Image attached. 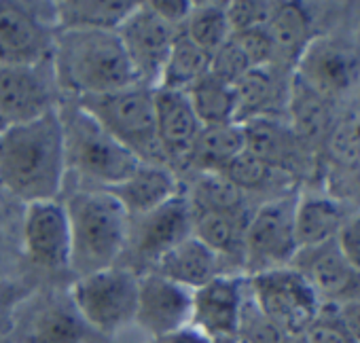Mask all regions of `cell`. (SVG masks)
Segmentation results:
<instances>
[{"mask_svg":"<svg viewBox=\"0 0 360 343\" xmlns=\"http://www.w3.org/2000/svg\"><path fill=\"white\" fill-rule=\"evenodd\" d=\"M276 11V3L265 0H233L227 3V20L233 32H244L252 28H265Z\"/></svg>","mask_w":360,"mask_h":343,"instance_id":"37","label":"cell"},{"mask_svg":"<svg viewBox=\"0 0 360 343\" xmlns=\"http://www.w3.org/2000/svg\"><path fill=\"white\" fill-rule=\"evenodd\" d=\"M176 32V28L167 26L161 18L155 15L146 3H138L129 18L119 26L117 34L138 83L157 87Z\"/></svg>","mask_w":360,"mask_h":343,"instance_id":"12","label":"cell"},{"mask_svg":"<svg viewBox=\"0 0 360 343\" xmlns=\"http://www.w3.org/2000/svg\"><path fill=\"white\" fill-rule=\"evenodd\" d=\"M193 219L195 210L189 198L180 193L157 210L140 219H131L125 252H129L134 261L153 269L167 250L193 235Z\"/></svg>","mask_w":360,"mask_h":343,"instance_id":"10","label":"cell"},{"mask_svg":"<svg viewBox=\"0 0 360 343\" xmlns=\"http://www.w3.org/2000/svg\"><path fill=\"white\" fill-rule=\"evenodd\" d=\"M70 225V271L77 278L119 265L131 219L108 189L72 193L64 204Z\"/></svg>","mask_w":360,"mask_h":343,"instance_id":"3","label":"cell"},{"mask_svg":"<svg viewBox=\"0 0 360 343\" xmlns=\"http://www.w3.org/2000/svg\"><path fill=\"white\" fill-rule=\"evenodd\" d=\"M238 341L240 343H295V337L288 335L284 328H280L276 322H271L267 316H263L248 295L242 311Z\"/></svg>","mask_w":360,"mask_h":343,"instance_id":"35","label":"cell"},{"mask_svg":"<svg viewBox=\"0 0 360 343\" xmlns=\"http://www.w3.org/2000/svg\"><path fill=\"white\" fill-rule=\"evenodd\" d=\"M108 191L121 202L129 219H140L183 193L174 169L159 163H140L123 183Z\"/></svg>","mask_w":360,"mask_h":343,"instance_id":"20","label":"cell"},{"mask_svg":"<svg viewBox=\"0 0 360 343\" xmlns=\"http://www.w3.org/2000/svg\"><path fill=\"white\" fill-rule=\"evenodd\" d=\"M280 68H252L236 85V123L259 117H278L280 106L286 108L288 81H282Z\"/></svg>","mask_w":360,"mask_h":343,"instance_id":"23","label":"cell"},{"mask_svg":"<svg viewBox=\"0 0 360 343\" xmlns=\"http://www.w3.org/2000/svg\"><path fill=\"white\" fill-rule=\"evenodd\" d=\"M244 148V129L240 123L204 125L187 157V165L195 172H223Z\"/></svg>","mask_w":360,"mask_h":343,"instance_id":"28","label":"cell"},{"mask_svg":"<svg viewBox=\"0 0 360 343\" xmlns=\"http://www.w3.org/2000/svg\"><path fill=\"white\" fill-rule=\"evenodd\" d=\"M24 297H26L24 286L9 280H0V335H7L13 330Z\"/></svg>","mask_w":360,"mask_h":343,"instance_id":"40","label":"cell"},{"mask_svg":"<svg viewBox=\"0 0 360 343\" xmlns=\"http://www.w3.org/2000/svg\"><path fill=\"white\" fill-rule=\"evenodd\" d=\"M290 267L309 282L322 303L341 305L360 297V271L347 263L337 240L299 248Z\"/></svg>","mask_w":360,"mask_h":343,"instance_id":"17","label":"cell"},{"mask_svg":"<svg viewBox=\"0 0 360 343\" xmlns=\"http://www.w3.org/2000/svg\"><path fill=\"white\" fill-rule=\"evenodd\" d=\"M347 214L335 198L326 195H297L295 206V235L299 248H311L337 238Z\"/></svg>","mask_w":360,"mask_h":343,"instance_id":"27","label":"cell"},{"mask_svg":"<svg viewBox=\"0 0 360 343\" xmlns=\"http://www.w3.org/2000/svg\"><path fill=\"white\" fill-rule=\"evenodd\" d=\"M150 343H214V341L210 337H206L200 328L189 324V326H183L178 330L165 332L161 337H153Z\"/></svg>","mask_w":360,"mask_h":343,"instance_id":"44","label":"cell"},{"mask_svg":"<svg viewBox=\"0 0 360 343\" xmlns=\"http://www.w3.org/2000/svg\"><path fill=\"white\" fill-rule=\"evenodd\" d=\"M32 7L0 0V64H41L51 60L58 28Z\"/></svg>","mask_w":360,"mask_h":343,"instance_id":"11","label":"cell"},{"mask_svg":"<svg viewBox=\"0 0 360 343\" xmlns=\"http://www.w3.org/2000/svg\"><path fill=\"white\" fill-rule=\"evenodd\" d=\"M267 32L276 49V68L284 72L297 66L301 53L314 41L311 18L299 3H276Z\"/></svg>","mask_w":360,"mask_h":343,"instance_id":"26","label":"cell"},{"mask_svg":"<svg viewBox=\"0 0 360 343\" xmlns=\"http://www.w3.org/2000/svg\"><path fill=\"white\" fill-rule=\"evenodd\" d=\"M138 7L134 0H60L53 5L58 30L117 32Z\"/></svg>","mask_w":360,"mask_h":343,"instance_id":"25","label":"cell"},{"mask_svg":"<svg viewBox=\"0 0 360 343\" xmlns=\"http://www.w3.org/2000/svg\"><path fill=\"white\" fill-rule=\"evenodd\" d=\"M286 112V123L305 150L318 146L333 131V102L303 83L295 72L288 83Z\"/></svg>","mask_w":360,"mask_h":343,"instance_id":"22","label":"cell"},{"mask_svg":"<svg viewBox=\"0 0 360 343\" xmlns=\"http://www.w3.org/2000/svg\"><path fill=\"white\" fill-rule=\"evenodd\" d=\"M335 240H337L343 257L347 259V263L356 271H360V208L356 212L347 214V219Z\"/></svg>","mask_w":360,"mask_h":343,"instance_id":"41","label":"cell"},{"mask_svg":"<svg viewBox=\"0 0 360 343\" xmlns=\"http://www.w3.org/2000/svg\"><path fill=\"white\" fill-rule=\"evenodd\" d=\"M248 216H229L214 212H195L193 235L223 259L240 257L244 261V231Z\"/></svg>","mask_w":360,"mask_h":343,"instance_id":"31","label":"cell"},{"mask_svg":"<svg viewBox=\"0 0 360 343\" xmlns=\"http://www.w3.org/2000/svg\"><path fill=\"white\" fill-rule=\"evenodd\" d=\"M248 70H252V66L248 64L246 56L240 51L233 39H229L223 47H219L210 58V75H214L217 79L229 85H236Z\"/></svg>","mask_w":360,"mask_h":343,"instance_id":"39","label":"cell"},{"mask_svg":"<svg viewBox=\"0 0 360 343\" xmlns=\"http://www.w3.org/2000/svg\"><path fill=\"white\" fill-rule=\"evenodd\" d=\"M22 238L32 265L47 271L70 267V225L64 204L58 200L26 204Z\"/></svg>","mask_w":360,"mask_h":343,"instance_id":"15","label":"cell"},{"mask_svg":"<svg viewBox=\"0 0 360 343\" xmlns=\"http://www.w3.org/2000/svg\"><path fill=\"white\" fill-rule=\"evenodd\" d=\"M297 195H280L248 216L244 231V265L252 273L288 267L299 250L295 235Z\"/></svg>","mask_w":360,"mask_h":343,"instance_id":"7","label":"cell"},{"mask_svg":"<svg viewBox=\"0 0 360 343\" xmlns=\"http://www.w3.org/2000/svg\"><path fill=\"white\" fill-rule=\"evenodd\" d=\"M208 72H210V53H206L200 45H195L183 30H178L157 87L187 93Z\"/></svg>","mask_w":360,"mask_h":343,"instance_id":"29","label":"cell"},{"mask_svg":"<svg viewBox=\"0 0 360 343\" xmlns=\"http://www.w3.org/2000/svg\"><path fill=\"white\" fill-rule=\"evenodd\" d=\"M180 30L212 58V53L231 39L227 3H193L191 13Z\"/></svg>","mask_w":360,"mask_h":343,"instance_id":"33","label":"cell"},{"mask_svg":"<svg viewBox=\"0 0 360 343\" xmlns=\"http://www.w3.org/2000/svg\"><path fill=\"white\" fill-rule=\"evenodd\" d=\"M223 174L244 193L250 191H265L276 183L278 174H284V172H278L274 167H269L267 163H263L259 157H255L252 153H248L246 148L227 163V167L223 169Z\"/></svg>","mask_w":360,"mask_h":343,"instance_id":"34","label":"cell"},{"mask_svg":"<svg viewBox=\"0 0 360 343\" xmlns=\"http://www.w3.org/2000/svg\"><path fill=\"white\" fill-rule=\"evenodd\" d=\"M77 102L142 163L167 165L157 140L155 87L134 83L112 93L77 98Z\"/></svg>","mask_w":360,"mask_h":343,"instance_id":"5","label":"cell"},{"mask_svg":"<svg viewBox=\"0 0 360 343\" xmlns=\"http://www.w3.org/2000/svg\"><path fill=\"white\" fill-rule=\"evenodd\" d=\"M295 75L326 100L347 93L360 75V58L347 43L314 37L301 53Z\"/></svg>","mask_w":360,"mask_h":343,"instance_id":"14","label":"cell"},{"mask_svg":"<svg viewBox=\"0 0 360 343\" xmlns=\"http://www.w3.org/2000/svg\"><path fill=\"white\" fill-rule=\"evenodd\" d=\"M140 273L131 267H108L77 278L68 297L87 326L102 335H115L134 322Z\"/></svg>","mask_w":360,"mask_h":343,"instance_id":"6","label":"cell"},{"mask_svg":"<svg viewBox=\"0 0 360 343\" xmlns=\"http://www.w3.org/2000/svg\"><path fill=\"white\" fill-rule=\"evenodd\" d=\"M187 198L195 212L244 216L246 193L238 189L223 172H198V179L193 181Z\"/></svg>","mask_w":360,"mask_h":343,"instance_id":"30","label":"cell"},{"mask_svg":"<svg viewBox=\"0 0 360 343\" xmlns=\"http://www.w3.org/2000/svg\"><path fill=\"white\" fill-rule=\"evenodd\" d=\"M193 110L202 125H225L236 123V89L233 85L217 79L214 75L202 77L187 91Z\"/></svg>","mask_w":360,"mask_h":343,"instance_id":"32","label":"cell"},{"mask_svg":"<svg viewBox=\"0 0 360 343\" xmlns=\"http://www.w3.org/2000/svg\"><path fill=\"white\" fill-rule=\"evenodd\" d=\"M248 295L263 316L297 337L320 311L322 301L309 282L290 265L252 273Z\"/></svg>","mask_w":360,"mask_h":343,"instance_id":"8","label":"cell"},{"mask_svg":"<svg viewBox=\"0 0 360 343\" xmlns=\"http://www.w3.org/2000/svg\"><path fill=\"white\" fill-rule=\"evenodd\" d=\"M58 115L68 169H75L79 176L100 185V189H110L123 183L142 163L87 110H83L77 100L70 98L60 102Z\"/></svg>","mask_w":360,"mask_h":343,"instance_id":"4","label":"cell"},{"mask_svg":"<svg viewBox=\"0 0 360 343\" xmlns=\"http://www.w3.org/2000/svg\"><path fill=\"white\" fill-rule=\"evenodd\" d=\"M295 343H356L339 320L337 307L322 303L316 318L295 337Z\"/></svg>","mask_w":360,"mask_h":343,"instance_id":"36","label":"cell"},{"mask_svg":"<svg viewBox=\"0 0 360 343\" xmlns=\"http://www.w3.org/2000/svg\"><path fill=\"white\" fill-rule=\"evenodd\" d=\"M189 290H198L217 276L225 273L221 267V257L214 254L195 235H189L172 250H167L157 265L150 269Z\"/></svg>","mask_w":360,"mask_h":343,"instance_id":"24","label":"cell"},{"mask_svg":"<svg viewBox=\"0 0 360 343\" xmlns=\"http://www.w3.org/2000/svg\"><path fill=\"white\" fill-rule=\"evenodd\" d=\"M155 117H157V140L161 153L172 167L185 161L202 131V121L198 119L193 104L185 91H172L155 87Z\"/></svg>","mask_w":360,"mask_h":343,"instance_id":"18","label":"cell"},{"mask_svg":"<svg viewBox=\"0 0 360 343\" xmlns=\"http://www.w3.org/2000/svg\"><path fill=\"white\" fill-rule=\"evenodd\" d=\"M60 87L51 60L0 64V115L7 125L28 123L58 110Z\"/></svg>","mask_w":360,"mask_h":343,"instance_id":"9","label":"cell"},{"mask_svg":"<svg viewBox=\"0 0 360 343\" xmlns=\"http://www.w3.org/2000/svg\"><path fill=\"white\" fill-rule=\"evenodd\" d=\"M231 39L236 41V45L246 56L252 68H267V66L276 68V49L267 32V26L244 30V32H233Z\"/></svg>","mask_w":360,"mask_h":343,"instance_id":"38","label":"cell"},{"mask_svg":"<svg viewBox=\"0 0 360 343\" xmlns=\"http://www.w3.org/2000/svg\"><path fill=\"white\" fill-rule=\"evenodd\" d=\"M236 343H240V341H236Z\"/></svg>","mask_w":360,"mask_h":343,"instance_id":"47","label":"cell"},{"mask_svg":"<svg viewBox=\"0 0 360 343\" xmlns=\"http://www.w3.org/2000/svg\"><path fill=\"white\" fill-rule=\"evenodd\" d=\"M193 290L180 286L155 271L140 273L134 322L150 337L178 330L191 324Z\"/></svg>","mask_w":360,"mask_h":343,"instance_id":"16","label":"cell"},{"mask_svg":"<svg viewBox=\"0 0 360 343\" xmlns=\"http://www.w3.org/2000/svg\"><path fill=\"white\" fill-rule=\"evenodd\" d=\"M246 299L248 280L233 273H221L193 290L191 324L214 343H236Z\"/></svg>","mask_w":360,"mask_h":343,"instance_id":"13","label":"cell"},{"mask_svg":"<svg viewBox=\"0 0 360 343\" xmlns=\"http://www.w3.org/2000/svg\"><path fill=\"white\" fill-rule=\"evenodd\" d=\"M240 125L244 129L246 150L284 174H290L307 153L288 123L280 117H259Z\"/></svg>","mask_w":360,"mask_h":343,"instance_id":"21","label":"cell"},{"mask_svg":"<svg viewBox=\"0 0 360 343\" xmlns=\"http://www.w3.org/2000/svg\"><path fill=\"white\" fill-rule=\"evenodd\" d=\"M66 172L58 110L0 134V187L24 204L58 200Z\"/></svg>","mask_w":360,"mask_h":343,"instance_id":"1","label":"cell"},{"mask_svg":"<svg viewBox=\"0 0 360 343\" xmlns=\"http://www.w3.org/2000/svg\"><path fill=\"white\" fill-rule=\"evenodd\" d=\"M335 307H337L339 320L343 322V326L349 332V337L356 343H360V297L352 299V301H345L341 305H335Z\"/></svg>","mask_w":360,"mask_h":343,"instance_id":"43","label":"cell"},{"mask_svg":"<svg viewBox=\"0 0 360 343\" xmlns=\"http://www.w3.org/2000/svg\"><path fill=\"white\" fill-rule=\"evenodd\" d=\"M354 138H356V146H358V153H360V119L354 121Z\"/></svg>","mask_w":360,"mask_h":343,"instance_id":"45","label":"cell"},{"mask_svg":"<svg viewBox=\"0 0 360 343\" xmlns=\"http://www.w3.org/2000/svg\"><path fill=\"white\" fill-rule=\"evenodd\" d=\"M13 330L18 343H85L91 332L70 297H51L39 303Z\"/></svg>","mask_w":360,"mask_h":343,"instance_id":"19","label":"cell"},{"mask_svg":"<svg viewBox=\"0 0 360 343\" xmlns=\"http://www.w3.org/2000/svg\"><path fill=\"white\" fill-rule=\"evenodd\" d=\"M157 18H161L167 26L180 30L185 26L189 13H191V7L193 3L191 0H150V3H146Z\"/></svg>","mask_w":360,"mask_h":343,"instance_id":"42","label":"cell"},{"mask_svg":"<svg viewBox=\"0 0 360 343\" xmlns=\"http://www.w3.org/2000/svg\"><path fill=\"white\" fill-rule=\"evenodd\" d=\"M7 127H9V125H7V121L3 119V115H0V134H3V131H5Z\"/></svg>","mask_w":360,"mask_h":343,"instance_id":"46","label":"cell"},{"mask_svg":"<svg viewBox=\"0 0 360 343\" xmlns=\"http://www.w3.org/2000/svg\"><path fill=\"white\" fill-rule=\"evenodd\" d=\"M51 64L60 91L75 100L112 93L138 83L117 32L58 30Z\"/></svg>","mask_w":360,"mask_h":343,"instance_id":"2","label":"cell"}]
</instances>
